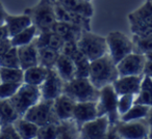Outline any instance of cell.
I'll return each instance as SVG.
<instances>
[{
	"label": "cell",
	"mask_w": 152,
	"mask_h": 139,
	"mask_svg": "<svg viewBox=\"0 0 152 139\" xmlns=\"http://www.w3.org/2000/svg\"><path fill=\"white\" fill-rule=\"evenodd\" d=\"M118 77L119 73L117 64L108 54L90 61L88 78L98 89H101L106 85L113 84Z\"/></svg>",
	"instance_id": "obj_1"
},
{
	"label": "cell",
	"mask_w": 152,
	"mask_h": 139,
	"mask_svg": "<svg viewBox=\"0 0 152 139\" xmlns=\"http://www.w3.org/2000/svg\"><path fill=\"white\" fill-rule=\"evenodd\" d=\"M99 91L88 77H75L72 80L64 83L63 93L77 102L97 101Z\"/></svg>",
	"instance_id": "obj_2"
},
{
	"label": "cell",
	"mask_w": 152,
	"mask_h": 139,
	"mask_svg": "<svg viewBox=\"0 0 152 139\" xmlns=\"http://www.w3.org/2000/svg\"><path fill=\"white\" fill-rule=\"evenodd\" d=\"M54 3L50 0H40L34 7L26 9L24 12L30 17L39 32L51 30L56 21Z\"/></svg>",
	"instance_id": "obj_3"
},
{
	"label": "cell",
	"mask_w": 152,
	"mask_h": 139,
	"mask_svg": "<svg viewBox=\"0 0 152 139\" xmlns=\"http://www.w3.org/2000/svg\"><path fill=\"white\" fill-rule=\"evenodd\" d=\"M76 45L90 61L107 54L105 36L94 33L91 30L83 29Z\"/></svg>",
	"instance_id": "obj_4"
},
{
	"label": "cell",
	"mask_w": 152,
	"mask_h": 139,
	"mask_svg": "<svg viewBox=\"0 0 152 139\" xmlns=\"http://www.w3.org/2000/svg\"><path fill=\"white\" fill-rule=\"evenodd\" d=\"M98 116L106 115L110 119V126L116 125L120 120L118 112V95L115 91L113 84L102 87L99 91V98L96 101Z\"/></svg>",
	"instance_id": "obj_5"
},
{
	"label": "cell",
	"mask_w": 152,
	"mask_h": 139,
	"mask_svg": "<svg viewBox=\"0 0 152 139\" xmlns=\"http://www.w3.org/2000/svg\"><path fill=\"white\" fill-rule=\"evenodd\" d=\"M41 99L42 98L40 87L23 82L15 95L10 99V101L12 102L20 116H23L24 113L30 107L36 105Z\"/></svg>",
	"instance_id": "obj_6"
},
{
	"label": "cell",
	"mask_w": 152,
	"mask_h": 139,
	"mask_svg": "<svg viewBox=\"0 0 152 139\" xmlns=\"http://www.w3.org/2000/svg\"><path fill=\"white\" fill-rule=\"evenodd\" d=\"M105 38L107 45V54L116 64L126 55L133 52L132 40L123 32L110 31Z\"/></svg>",
	"instance_id": "obj_7"
},
{
	"label": "cell",
	"mask_w": 152,
	"mask_h": 139,
	"mask_svg": "<svg viewBox=\"0 0 152 139\" xmlns=\"http://www.w3.org/2000/svg\"><path fill=\"white\" fill-rule=\"evenodd\" d=\"M23 117L32 122L39 127L61 122L57 119L53 110V101L50 100L41 99L36 105L30 107L24 113Z\"/></svg>",
	"instance_id": "obj_8"
},
{
	"label": "cell",
	"mask_w": 152,
	"mask_h": 139,
	"mask_svg": "<svg viewBox=\"0 0 152 139\" xmlns=\"http://www.w3.org/2000/svg\"><path fill=\"white\" fill-rule=\"evenodd\" d=\"M118 135V138L123 139H145L148 138L150 127L146 118L130 122L119 120L116 125H113Z\"/></svg>",
	"instance_id": "obj_9"
},
{
	"label": "cell",
	"mask_w": 152,
	"mask_h": 139,
	"mask_svg": "<svg viewBox=\"0 0 152 139\" xmlns=\"http://www.w3.org/2000/svg\"><path fill=\"white\" fill-rule=\"evenodd\" d=\"M110 122L106 115H99L87 122L79 128V138L102 139L106 138Z\"/></svg>",
	"instance_id": "obj_10"
},
{
	"label": "cell",
	"mask_w": 152,
	"mask_h": 139,
	"mask_svg": "<svg viewBox=\"0 0 152 139\" xmlns=\"http://www.w3.org/2000/svg\"><path fill=\"white\" fill-rule=\"evenodd\" d=\"M146 58L143 54L131 52L117 63L119 76L143 75Z\"/></svg>",
	"instance_id": "obj_11"
},
{
	"label": "cell",
	"mask_w": 152,
	"mask_h": 139,
	"mask_svg": "<svg viewBox=\"0 0 152 139\" xmlns=\"http://www.w3.org/2000/svg\"><path fill=\"white\" fill-rule=\"evenodd\" d=\"M64 80L59 77L54 69H49L48 75L44 82L40 85L41 98L43 100H50L53 101L58 96L63 93L64 89Z\"/></svg>",
	"instance_id": "obj_12"
},
{
	"label": "cell",
	"mask_w": 152,
	"mask_h": 139,
	"mask_svg": "<svg viewBox=\"0 0 152 139\" xmlns=\"http://www.w3.org/2000/svg\"><path fill=\"white\" fill-rule=\"evenodd\" d=\"M54 9L57 21L78 26L83 29L91 30V18L85 17V16L79 15L77 13L68 11L56 2L54 3Z\"/></svg>",
	"instance_id": "obj_13"
},
{
	"label": "cell",
	"mask_w": 152,
	"mask_h": 139,
	"mask_svg": "<svg viewBox=\"0 0 152 139\" xmlns=\"http://www.w3.org/2000/svg\"><path fill=\"white\" fill-rule=\"evenodd\" d=\"M144 75H129V76H119L113 83L115 91L117 95H130L137 96L139 93L141 83Z\"/></svg>",
	"instance_id": "obj_14"
},
{
	"label": "cell",
	"mask_w": 152,
	"mask_h": 139,
	"mask_svg": "<svg viewBox=\"0 0 152 139\" xmlns=\"http://www.w3.org/2000/svg\"><path fill=\"white\" fill-rule=\"evenodd\" d=\"M98 116L96 101L77 102L73 111V120L80 128L85 122H90Z\"/></svg>",
	"instance_id": "obj_15"
},
{
	"label": "cell",
	"mask_w": 152,
	"mask_h": 139,
	"mask_svg": "<svg viewBox=\"0 0 152 139\" xmlns=\"http://www.w3.org/2000/svg\"><path fill=\"white\" fill-rule=\"evenodd\" d=\"M76 102L65 93L53 100V110L59 122L72 119Z\"/></svg>",
	"instance_id": "obj_16"
},
{
	"label": "cell",
	"mask_w": 152,
	"mask_h": 139,
	"mask_svg": "<svg viewBox=\"0 0 152 139\" xmlns=\"http://www.w3.org/2000/svg\"><path fill=\"white\" fill-rule=\"evenodd\" d=\"M20 67L26 70L30 67L39 64V51L34 41L30 44L17 47Z\"/></svg>",
	"instance_id": "obj_17"
},
{
	"label": "cell",
	"mask_w": 152,
	"mask_h": 139,
	"mask_svg": "<svg viewBox=\"0 0 152 139\" xmlns=\"http://www.w3.org/2000/svg\"><path fill=\"white\" fill-rule=\"evenodd\" d=\"M34 43H36L37 47H46V48L53 49V50L59 51V52L65 45L64 38L52 30L39 32L37 38H34Z\"/></svg>",
	"instance_id": "obj_18"
},
{
	"label": "cell",
	"mask_w": 152,
	"mask_h": 139,
	"mask_svg": "<svg viewBox=\"0 0 152 139\" xmlns=\"http://www.w3.org/2000/svg\"><path fill=\"white\" fill-rule=\"evenodd\" d=\"M53 69L56 71L59 77L64 80V82L70 81L76 77V70L73 60H72L70 56H68V55L64 54L61 52L59 53V56L57 58Z\"/></svg>",
	"instance_id": "obj_19"
},
{
	"label": "cell",
	"mask_w": 152,
	"mask_h": 139,
	"mask_svg": "<svg viewBox=\"0 0 152 139\" xmlns=\"http://www.w3.org/2000/svg\"><path fill=\"white\" fill-rule=\"evenodd\" d=\"M52 31H54L55 33H57L59 36L64 38L65 42H77L80 36L81 32H83V28L78 27V26L71 25V24L64 23L61 21H55V23L53 24Z\"/></svg>",
	"instance_id": "obj_20"
},
{
	"label": "cell",
	"mask_w": 152,
	"mask_h": 139,
	"mask_svg": "<svg viewBox=\"0 0 152 139\" xmlns=\"http://www.w3.org/2000/svg\"><path fill=\"white\" fill-rule=\"evenodd\" d=\"M56 3L68 9V11L74 12L85 17L92 18L94 15V9L92 2L86 1V0H56Z\"/></svg>",
	"instance_id": "obj_21"
},
{
	"label": "cell",
	"mask_w": 152,
	"mask_h": 139,
	"mask_svg": "<svg viewBox=\"0 0 152 139\" xmlns=\"http://www.w3.org/2000/svg\"><path fill=\"white\" fill-rule=\"evenodd\" d=\"M32 24V21L27 14L22 15H11L7 13V19H5V25L7 26V29L10 32V36H14L20 31L24 30Z\"/></svg>",
	"instance_id": "obj_22"
},
{
	"label": "cell",
	"mask_w": 152,
	"mask_h": 139,
	"mask_svg": "<svg viewBox=\"0 0 152 139\" xmlns=\"http://www.w3.org/2000/svg\"><path fill=\"white\" fill-rule=\"evenodd\" d=\"M129 24H147L152 25V2L146 0L135 11L128 15Z\"/></svg>",
	"instance_id": "obj_23"
},
{
	"label": "cell",
	"mask_w": 152,
	"mask_h": 139,
	"mask_svg": "<svg viewBox=\"0 0 152 139\" xmlns=\"http://www.w3.org/2000/svg\"><path fill=\"white\" fill-rule=\"evenodd\" d=\"M49 69L41 64H37L24 70V83L40 86L48 75Z\"/></svg>",
	"instance_id": "obj_24"
},
{
	"label": "cell",
	"mask_w": 152,
	"mask_h": 139,
	"mask_svg": "<svg viewBox=\"0 0 152 139\" xmlns=\"http://www.w3.org/2000/svg\"><path fill=\"white\" fill-rule=\"evenodd\" d=\"M16 130L19 134L21 139H34L37 138L39 131V126L34 124L30 120L24 118L23 116H20L15 122H14Z\"/></svg>",
	"instance_id": "obj_25"
},
{
	"label": "cell",
	"mask_w": 152,
	"mask_h": 139,
	"mask_svg": "<svg viewBox=\"0 0 152 139\" xmlns=\"http://www.w3.org/2000/svg\"><path fill=\"white\" fill-rule=\"evenodd\" d=\"M19 117L20 114L10 99L0 100V125L14 124Z\"/></svg>",
	"instance_id": "obj_26"
},
{
	"label": "cell",
	"mask_w": 152,
	"mask_h": 139,
	"mask_svg": "<svg viewBox=\"0 0 152 139\" xmlns=\"http://www.w3.org/2000/svg\"><path fill=\"white\" fill-rule=\"evenodd\" d=\"M135 103L152 107V78L143 77L140 90L135 96Z\"/></svg>",
	"instance_id": "obj_27"
},
{
	"label": "cell",
	"mask_w": 152,
	"mask_h": 139,
	"mask_svg": "<svg viewBox=\"0 0 152 139\" xmlns=\"http://www.w3.org/2000/svg\"><path fill=\"white\" fill-rule=\"evenodd\" d=\"M39 31L37 29V27L31 24L30 26H28L27 28H25L24 30L20 31L19 33H17L16 35L12 36L11 38V42L12 45L14 47H20V46H24V45L30 44L34 41V38H37Z\"/></svg>",
	"instance_id": "obj_28"
},
{
	"label": "cell",
	"mask_w": 152,
	"mask_h": 139,
	"mask_svg": "<svg viewBox=\"0 0 152 139\" xmlns=\"http://www.w3.org/2000/svg\"><path fill=\"white\" fill-rule=\"evenodd\" d=\"M0 81L9 83H23L24 70H22L21 67H0Z\"/></svg>",
	"instance_id": "obj_29"
},
{
	"label": "cell",
	"mask_w": 152,
	"mask_h": 139,
	"mask_svg": "<svg viewBox=\"0 0 152 139\" xmlns=\"http://www.w3.org/2000/svg\"><path fill=\"white\" fill-rule=\"evenodd\" d=\"M39 51V64L47 67V69H53L59 56V51L53 50L46 47H38Z\"/></svg>",
	"instance_id": "obj_30"
},
{
	"label": "cell",
	"mask_w": 152,
	"mask_h": 139,
	"mask_svg": "<svg viewBox=\"0 0 152 139\" xmlns=\"http://www.w3.org/2000/svg\"><path fill=\"white\" fill-rule=\"evenodd\" d=\"M149 106L143 105V104H137L130 108L127 112L120 116V120L122 122H130V120H137L146 118L148 112H149Z\"/></svg>",
	"instance_id": "obj_31"
},
{
	"label": "cell",
	"mask_w": 152,
	"mask_h": 139,
	"mask_svg": "<svg viewBox=\"0 0 152 139\" xmlns=\"http://www.w3.org/2000/svg\"><path fill=\"white\" fill-rule=\"evenodd\" d=\"M0 67H20L19 56H18L17 47H12L4 55L0 57Z\"/></svg>",
	"instance_id": "obj_32"
},
{
	"label": "cell",
	"mask_w": 152,
	"mask_h": 139,
	"mask_svg": "<svg viewBox=\"0 0 152 139\" xmlns=\"http://www.w3.org/2000/svg\"><path fill=\"white\" fill-rule=\"evenodd\" d=\"M133 52L145 54L152 51V38H139L132 35Z\"/></svg>",
	"instance_id": "obj_33"
},
{
	"label": "cell",
	"mask_w": 152,
	"mask_h": 139,
	"mask_svg": "<svg viewBox=\"0 0 152 139\" xmlns=\"http://www.w3.org/2000/svg\"><path fill=\"white\" fill-rule=\"evenodd\" d=\"M135 103V96L126 93L118 96V112L120 116L127 112Z\"/></svg>",
	"instance_id": "obj_34"
},
{
	"label": "cell",
	"mask_w": 152,
	"mask_h": 139,
	"mask_svg": "<svg viewBox=\"0 0 152 139\" xmlns=\"http://www.w3.org/2000/svg\"><path fill=\"white\" fill-rule=\"evenodd\" d=\"M58 124H50V125H46V126L39 127L37 138H39V139H57V136H58L57 125Z\"/></svg>",
	"instance_id": "obj_35"
},
{
	"label": "cell",
	"mask_w": 152,
	"mask_h": 139,
	"mask_svg": "<svg viewBox=\"0 0 152 139\" xmlns=\"http://www.w3.org/2000/svg\"><path fill=\"white\" fill-rule=\"evenodd\" d=\"M22 83H9L0 82V100L11 99Z\"/></svg>",
	"instance_id": "obj_36"
},
{
	"label": "cell",
	"mask_w": 152,
	"mask_h": 139,
	"mask_svg": "<svg viewBox=\"0 0 152 139\" xmlns=\"http://www.w3.org/2000/svg\"><path fill=\"white\" fill-rule=\"evenodd\" d=\"M132 35L139 38H152V25L147 24H130Z\"/></svg>",
	"instance_id": "obj_37"
},
{
	"label": "cell",
	"mask_w": 152,
	"mask_h": 139,
	"mask_svg": "<svg viewBox=\"0 0 152 139\" xmlns=\"http://www.w3.org/2000/svg\"><path fill=\"white\" fill-rule=\"evenodd\" d=\"M0 139H21L14 124L0 125Z\"/></svg>",
	"instance_id": "obj_38"
},
{
	"label": "cell",
	"mask_w": 152,
	"mask_h": 139,
	"mask_svg": "<svg viewBox=\"0 0 152 139\" xmlns=\"http://www.w3.org/2000/svg\"><path fill=\"white\" fill-rule=\"evenodd\" d=\"M12 47H13V45H12L11 42V38H7V40L2 41V42H0V57L2 56V55H4Z\"/></svg>",
	"instance_id": "obj_39"
},
{
	"label": "cell",
	"mask_w": 152,
	"mask_h": 139,
	"mask_svg": "<svg viewBox=\"0 0 152 139\" xmlns=\"http://www.w3.org/2000/svg\"><path fill=\"white\" fill-rule=\"evenodd\" d=\"M10 32L9 29H7V26L5 24L3 25H0V42L7 40V38H10Z\"/></svg>",
	"instance_id": "obj_40"
},
{
	"label": "cell",
	"mask_w": 152,
	"mask_h": 139,
	"mask_svg": "<svg viewBox=\"0 0 152 139\" xmlns=\"http://www.w3.org/2000/svg\"><path fill=\"white\" fill-rule=\"evenodd\" d=\"M144 76H148L152 78V60H146L145 67H144Z\"/></svg>",
	"instance_id": "obj_41"
},
{
	"label": "cell",
	"mask_w": 152,
	"mask_h": 139,
	"mask_svg": "<svg viewBox=\"0 0 152 139\" xmlns=\"http://www.w3.org/2000/svg\"><path fill=\"white\" fill-rule=\"evenodd\" d=\"M7 12L5 11L4 7L1 2H0V25L5 24V19H7Z\"/></svg>",
	"instance_id": "obj_42"
},
{
	"label": "cell",
	"mask_w": 152,
	"mask_h": 139,
	"mask_svg": "<svg viewBox=\"0 0 152 139\" xmlns=\"http://www.w3.org/2000/svg\"><path fill=\"white\" fill-rule=\"evenodd\" d=\"M146 120H147L150 128H152V107H150L149 112H148L147 116H146Z\"/></svg>",
	"instance_id": "obj_43"
},
{
	"label": "cell",
	"mask_w": 152,
	"mask_h": 139,
	"mask_svg": "<svg viewBox=\"0 0 152 139\" xmlns=\"http://www.w3.org/2000/svg\"><path fill=\"white\" fill-rule=\"evenodd\" d=\"M143 55L145 56L146 60H152V51H151V52L145 53V54H143Z\"/></svg>",
	"instance_id": "obj_44"
},
{
	"label": "cell",
	"mask_w": 152,
	"mask_h": 139,
	"mask_svg": "<svg viewBox=\"0 0 152 139\" xmlns=\"http://www.w3.org/2000/svg\"><path fill=\"white\" fill-rule=\"evenodd\" d=\"M148 138H151V139H152V128H150V130H149V134H148Z\"/></svg>",
	"instance_id": "obj_45"
},
{
	"label": "cell",
	"mask_w": 152,
	"mask_h": 139,
	"mask_svg": "<svg viewBox=\"0 0 152 139\" xmlns=\"http://www.w3.org/2000/svg\"><path fill=\"white\" fill-rule=\"evenodd\" d=\"M50 1H52V2H55V1H56V0H50Z\"/></svg>",
	"instance_id": "obj_46"
},
{
	"label": "cell",
	"mask_w": 152,
	"mask_h": 139,
	"mask_svg": "<svg viewBox=\"0 0 152 139\" xmlns=\"http://www.w3.org/2000/svg\"><path fill=\"white\" fill-rule=\"evenodd\" d=\"M86 1H90V2H92V0H86Z\"/></svg>",
	"instance_id": "obj_47"
},
{
	"label": "cell",
	"mask_w": 152,
	"mask_h": 139,
	"mask_svg": "<svg viewBox=\"0 0 152 139\" xmlns=\"http://www.w3.org/2000/svg\"><path fill=\"white\" fill-rule=\"evenodd\" d=\"M150 1H151V2H152V0H150Z\"/></svg>",
	"instance_id": "obj_48"
},
{
	"label": "cell",
	"mask_w": 152,
	"mask_h": 139,
	"mask_svg": "<svg viewBox=\"0 0 152 139\" xmlns=\"http://www.w3.org/2000/svg\"><path fill=\"white\" fill-rule=\"evenodd\" d=\"M0 82H1V81H0Z\"/></svg>",
	"instance_id": "obj_49"
}]
</instances>
